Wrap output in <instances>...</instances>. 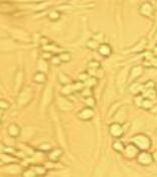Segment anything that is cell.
<instances>
[{"instance_id": "6da1fadb", "label": "cell", "mask_w": 157, "mask_h": 177, "mask_svg": "<svg viewBox=\"0 0 157 177\" xmlns=\"http://www.w3.org/2000/svg\"><path fill=\"white\" fill-rule=\"evenodd\" d=\"M132 142L138 147V149L142 150V151H146L151 146V140L143 134H138V135L134 136L132 138Z\"/></svg>"}, {"instance_id": "7a4b0ae2", "label": "cell", "mask_w": 157, "mask_h": 177, "mask_svg": "<svg viewBox=\"0 0 157 177\" xmlns=\"http://www.w3.org/2000/svg\"><path fill=\"white\" fill-rule=\"evenodd\" d=\"M109 132H110V134L114 137V138L119 139L123 136L124 129H123V127H122L121 124L113 123V124H111L110 127H109Z\"/></svg>"}, {"instance_id": "3957f363", "label": "cell", "mask_w": 157, "mask_h": 177, "mask_svg": "<svg viewBox=\"0 0 157 177\" xmlns=\"http://www.w3.org/2000/svg\"><path fill=\"white\" fill-rule=\"evenodd\" d=\"M137 159H138V162H139L141 165L147 166L152 163L153 157L152 155H151L150 153H148L147 151H141L139 154H138Z\"/></svg>"}, {"instance_id": "277c9868", "label": "cell", "mask_w": 157, "mask_h": 177, "mask_svg": "<svg viewBox=\"0 0 157 177\" xmlns=\"http://www.w3.org/2000/svg\"><path fill=\"white\" fill-rule=\"evenodd\" d=\"M139 153H140L139 149H138V147L134 144L127 145V146L125 147V150L123 151L124 156H126L127 158H134V157L138 156Z\"/></svg>"}, {"instance_id": "5b68a950", "label": "cell", "mask_w": 157, "mask_h": 177, "mask_svg": "<svg viewBox=\"0 0 157 177\" xmlns=\"http://www.w3.org/2000/svg\"><path fill=\"white\" fill-rule=\"evenodd\" d=\"M94 117V111H93L92 108L87 107L84 108L83 110H81L78 114V118L82 121H88L91 120V119Z\"/></svg>"}, {"instance_id": "8992f818", "label": "cell", "mask_w": 157, "mask_h": 177, "mask_svg": "<svg viewBox=\"0 0 157 177\" xmlns=\"http://www.w3.org/2000/svg\"><path fill=\"white\" fill-rule=\"evenodd\" d=\"M139 11L144 16H151L153 13V7L149 2H144V3L141 4Z\"/></svg>"}, {"instance_id": "52a82bcc", "label": "cell", "mask_w": 157, "mask_h": 177, "mask_svg": "<svg viewBox=\"0 0 157 177\" xmlns=\"http://www.w3.org/2000/svg\"><path fill=\"white\" fill-rule=\"evenodd\" d=\"M7 132H8V135L10 137H13V138H16V137L19 136L20 134V128L17 124L12 123L8 126V129H7Z\"/></svg>"}, {"instance_id": "ba28073f", "label": "cell", "mask_w": 157, "mask_h": 177, "mask_svg": "<svg viewBox=\"0 0 157 177\" xmlns=\"http://www.w3.org/2000/svg\"><path fill=\"white\" fill-rule=\"evenodd\" d=\"M143 73V68L141 65H136L131 70L130 72V76H129V80L130 81H135L136 79H138L139 76Z\"/></svg>"}, {"instance_id": "9c48e42d", "label": "cell", "mask_w": 157, "mask_h": 177, "mask_svg": "<svg viewBox=\"0 0 157 177\" xmlns=\"http://www.w3.org/2000/svg\"><path fill=\"white\" fill-rule=\"evenodd\" d=\"M98 51H99V54L101 55H103V57H109V55L111 54L112 52V49H111V46H109L107 43H103L101 44L99 46V48H98Z\"/></svg>"}, {"instance_id": "30bf717a", "label": "cell", "mask_w": 157, "mask_h": 177, "mask_svg": "<svg viewBox=\"0 0 157 177\" xmlns=\"http://www.w3.org/2000/svg\"><path fill=\"white\" fill-rule=\"evenodd\" d=\"M63 155V150L60 148H57V149L52 150V152L49 154V159L52 161H57Z\"/></svg>"}, {"instance_id": "8fae6325", "label": "cell", "mask_w": 157, "mask_h": 177, "mask_svg": "<svg viewBox=\"0 0 157 177\" xmlns=\"http://www.w3.org/2000/svg\"><path fill=\"white\" fill-rule=\"evenodd\" d=\"M57 57H58V59H60V62H69L71 59V55L70 52H68V51L60 52Z\"/></svg>"}, {"instance_id": "7c38bea8", "label": "cell", "mask_w": 157, "mask_h": 177, "mask_svg": "<svg viewBox=\"0 0 157 177\" xmlns=\"http://www.w3.org/2000/svg\"><path fill=\"white\" fill-rule=\"evenodd\" d=\"M33 79H34V82H36V83H38V84H43L44 82L46 81V75H44L43 73H41V72L36 73L35 75H34Z\"/></svg>"}, {"instance_id": "4fadbf2b", "label": "cell", "mask_w": 157, "mask_h": 177, "mask_svg": "<svg viewBox=\"0 0 157 177\" xmlns=\"http://www.w3.org/2000/svg\"><path fill=\"white\" fill-rule=\"evenodd\" d=\"M125 147H126V146H124V144L122 143V142H120V141H115L113 143L114 150H115V151H117V152L123 153V151L125 150Z\"/></svg>"}, {"instance_id": "5bb4252c", "label": "cell", "mask_w": 157, "mask_h": 177, "mask_svg": "<svg viewBox=\"0 0 157 177\" xmlns=\"http://www.w3.org/2000/svg\"><path fill=\"white\" fill-rule=\"evenodd\" d=\"M23 177H36V176H38L37 175V173L35 172V170L32 168H29V169H26V170L23 172Z\"/></svg>"}, {"instance_id": "9a60e30c", "label": "cell", "mask_w": 157, "mask_h": 177, "mask_svg": "<svg viewBox=\"0 0 157 177\" xmlns=\"http://www.w3.org/2000/svg\"><path fill=\"white\" fill-rule=\"evenodd\" d=\"M49 19L52 20V21H57L60 18V13L57 11V10H54V11H52L49 13Z\"/></svg>"}, {"instance_id": "2e32d148", "label": "cell", "mask_w": 157, "mask_h": 177, "mask_svg": "<svg viewBox=\"0 0 157 177\" xmlns=\"http://www.w3.org/2000/svg\"><path fill=\"white\" fill-rule=\"evenodd\" d=\"M58 78H60V83L63 84V86H66V84H69V82H70V79H69V76H66L63 73H60V75H58Z\"/></svg>"}, {"instance_id": "e0dca14e", "label": "cell", "mask_w": 157, "mask_h": 177, "mask_svg": "<svg viewBox=\"0 0 157 177\" xmlns=\"http://www.w3.org/2000/svg\"><path fill=\"white\" fill-rule=\"evenodd\" d=\"M87 46L89 47V48H92V49H96V48L98 49L100 46L97 41L94 40V39H90V40L87 42Z\"/></svg>"}, {"instance_id": "ac0fdd59", "label": "cell", "mask_w": 157, "mask_h": 177, "mask_svg": "<svg viewBox=\"0 0 157 177\" xmlns=\"http://www.w3.org/2000/svg\"><path fill=\"white\" fill-rule=\"evenodd\" d=\"M0 107H1V110H7L8 108L10 107V105H9V103L7 102V101H5V100L3 99H1V101H0Z\"/></svg>"}, {"instance_id": "d6986e66", "label": "cell", "mask_w": 157, "mask_h": 177, "mask_svg": "<svg viewBox=\"0 0 157 177\" xmlns=\"http://www.w3.org/2000/svg\"><path fill=\"white\" fill-rule=\"evenodd\" d=\"M100 67H101L100 62H97V60H91V62H89V68H99Z\"/></svg>"}, {"instance_id": "ffe728a7", "label": "cell", "mask_w": 157, "mask_h": 177, "mask_svg": "<svg viewBox=\"0 0 157 177\" xmlns=\"http://www.w3.org/2000/svg\"><path fill=\"white\" fill-rule=\"evenodd\" d=\"M85 102L87 103L88 107L92 108V106L95 105V100L93 99V97H87L86 99H85Z\"/></svg>"}, {"instance_id": "44dd1931", "label": "cell", "mask_w": 157, "mask_h": 177, "mask_svg": "<svg viewBox=\"0 0 157 177\" xmlns=\"http://www.w3.org/2000/svg\"><path fill=\"white\" fill-rule=\"evenodd\" d=\"M50 145L49 143H44V144H41V146L38 147L39 150H42V151H46V150H49L50 149Z\"/></svg>"}, {"instance_id": "7402d4cb", "label": "cell", "mask_w": 157, "mask_h": 177, "mask_svg": "<svg viewBox=\"0 0 157 177\" xmlns=\"http://www.w3.org/2000/svg\"><path fill=\"white\" fill-rule=\"evenodd\" d=\"M151 112L152 113H157V105H154L152 108H151Z\"/></svg>"}, {"instance_id": "603a6c76", "label": "cell", "mask_w": 157, "mask_h": 177, "mask_svg": "<svg viewBox=\"0 0 157 177\" xmlns=\"http://www.w3.org/2000/svg\"><path fill=\"white\" fill-rule=\"evenodd\" d=\"M152 157H153V160L155 161V162L157 163V150L155 152L153 153V155H152Z\"/></svg>"}, {"instance_id": "cb8c5ba5", "label": "cell", "mask_w": 157, "mask_h": 177, "mask_svg": "<svg viewBox=\"0 0 157 177\" xmlns=\"http://www.w3.org/2000/svg\"><path fill=\"white\" fill-rule=\"evenodd\" d=\"M155 133H156V135H157V129H156V131H155Z\"/></svg>"}]
</instances>
